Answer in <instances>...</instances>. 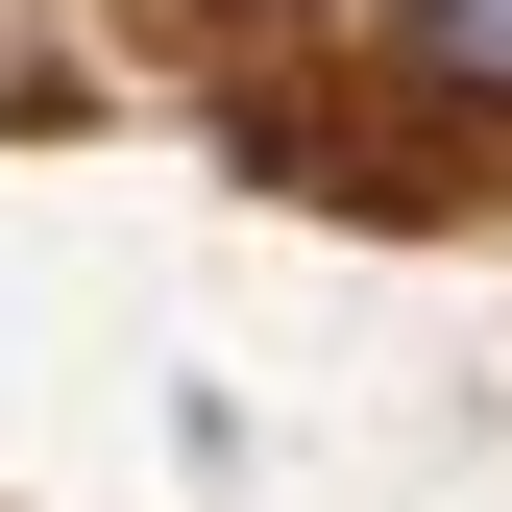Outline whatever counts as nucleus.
Returning a JSON list of instances; mask_svg holds the SVG:
<instances>
[{
  "mask_svg": "<svg viewBox=\"0 0 512 512\" xmlns=\"http://www.w3.org/2000/svg\"><path fill=\"white\" fill-rule=\"evenodd\" d=\"M415 74L439 98H512V0H415Z\"/></svg>",
  "mask_w": 512,
  "mask_h": 512,
  "instance_id": "1",
  "label": "nucleus"
}]
</instances>
